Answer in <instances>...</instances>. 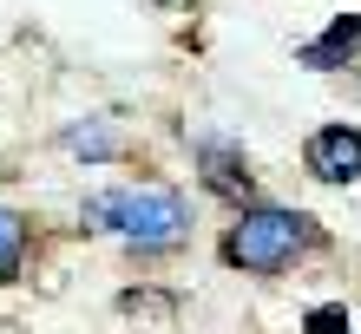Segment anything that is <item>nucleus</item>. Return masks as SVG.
Returning <instances> with one entry per match:
<instances>
[{
    "mask_svg": "<svg viewBox=\"0 0 361 334\" xmlns=\"http://www.w3.org/2000/svg\"><path fill=\"white\" fill-rule=\"evenodd\" d=\"M86 217L99 229H118L125 243H138V249H171L184 236V203L171 191H112V197H92L86 203Z\"/></svg>",
    "mask_w": 361,
    "mask_h": 334,
    "instance_id": "f257e3e1",
    "label": "nucleus"
},
{
    "mask_svg": "<svg viewBox=\"0 0 361 334\" xmlns=\"http://www.w3.org/2000/svg\"><path fill=\"white\" fill-rule=\"evenodd\" d=\"M66 151H79V158H112L118 138L105 131V124H73V131H66Z\"/></svg>",
    "mask_w": 361,
    "mask_h": 334,
    "instance_id": "0eeeda50",
    "label": "nucleus"
},
{
    "mask_svg": "<svg viewBox=\"0 0 361 334\" xmlns=\"http://www.w3.org/2000/svg\"><path fill=\"white\" fill-rule=\"evenodd\" d=\"M309 243H315V223H309V217H289V210H250V217L224 236V256L237 262V269L276 276V269H289Z\"/></svg>",
    "mask_w": 361,
    "mask_h": 334,
    "instance_id": "f03ea898",
    "label": "nucleus"
},
{
    "mask_svg": "<svg viewBox=\"0 0 361 334\" xmlns=\"http://www.w3.org/2000/svg\"><path fill=\"white\" fill-rule=\"evenodd\" d=\"M302 164L322 184H355L361 177V131L355 124H322V131L302 144Z\"/></svg>",
    "mask_w": 361,
    "mask_h": 334,
    "instance_id": "7ed1b4c3",
    "label": "nucleus"
},
{
    "mask_svg": "<svg viewBox=\"0 0 361 334\" xmlns=\"http://www.w3.org/2000/svg\"><path fill=\"white\" fill-rule=\"evenodd\" d=\"M20 256H27V223L13 210H0V282L20 276Z\"/></svg>",
    "mask_w": 361,
    "mask_h": 334,
    "instance_id": "423d86ee",
    "label": "nucleus"
},
{
    "mask_svg": "<svg viewBox=\"0 0 361 334\" xmlns=\"http://www.w3.org/2000/svg\"><path fill=\"white\" fill-rule=\"evenodd\" d=\"M361 53V13H342L335 27L322 33V39H309L302 46V66H315V72H335V66H348V59Z\"/></svg>",
    "mask_w": 361,
    "mask_h": 334,
    "instance_id": "39448f33",
    "label": "nucleus"
},
{
    "mask_svg": "<svg viewBox=\"0 0 361 334\" xmlns=\"http://www.w3.org/2000/svg\"><path fill=\"white\" fill-rule=\"evenodd\" d=\"M197 164H204V184L217 197H250V191H257L243 151H237V144H224V138H197Z\"/></svg>",
    "mask_w": 361,
    "mask_h": 334,
    "instance_id": "20e7f679",
    "label": "nucleus"
},
{
    "mask_svg": "<svg viewBox=\"0 0 361 334\" xmlns=\"http://www.w3.org/2000/svg\"><path fill=\"white\" fill-rule=\"evenodd\" d=\"M309 328H315V334H348V315H342V308H315Z\"/></svg>",
    "mask_w": 361,
    "mask_h": 334,
    "instance_id": "6e6552de",
    "label": "nucleus"
}]
</instances>
